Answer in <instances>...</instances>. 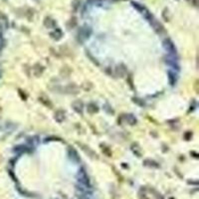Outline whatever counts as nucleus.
I'll return each mask as SVG.
<instances>
[{"label": "nucleus", "mask_w": 199, "mask_h": 199, "mask_svg": "<svg viewBox=\"0 0 199 199\" xmlns=\"http://www.w3.org/2000/svg\"><path fill=\"white\" fill-rule=\"evenodd\" d=\"M44 24H45V26H47V27H53V26H55V25H56V23H55V21H54L53 19L47 17L45 19V21H44Z\"/></svg>", "instance_id": "nucleus-1"}, {"label": "nucleus", "mask_w": 199, "mask_h": 199, "mask_svg": "<svg viewBox=\"0 0 199 199\" xmlns=\"http://www.w3.org/2000/svg\"><path fill=\"white\" fill-rule=\"evenodd\" d=\"M80 6H81V0H73V2H72V7H73V9L75 11L78 10L80 8Z\"/></svg>", "instance_id": "nucleus-2"}, {"label": "nucleus", "mask_w": 199, "mask_h": 199, "mask_svg": "<svg viewBox=\"0 0 199 199\" xmlns=\"http://www.w3.org/2000/svg\"><path fill=\"white\" fill-rule=\"evenodd\" d=\"M116 1H119V0H116ZM121 1H125V0H121Z\"/></svg>", "instance_id": "nucleus-3"}]
</instances>
